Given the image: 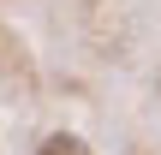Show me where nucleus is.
<instances>
[{"instance_id": "obj_1", "label": "nucleus", "mask_w": 161, "mask_h": 155, "mask_svg": "<svg viewBox=\"0 0 161 155\" xmlns=\"http://www.w3.org/2000/svg\"><path fill=\"white\" fill-rule=\"evenodd\" d=\"M36 155H96V149H90L78 131H54V137H42V149H36Z\"/></svg>"}]
</instances>
